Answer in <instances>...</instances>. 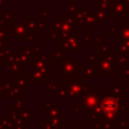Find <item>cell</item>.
Here are the masks:
<instances>
[{"label": "cell", "instance_id": "cell-1", "mask_svg": "<svg viewBox=\"0 0 129 129\" xmlns=\"http://www.w3.org/2000/svg\"><path fill=\"white\" fill-rule=\"evenodd\" d=\"M102 109L107 113H113L117 110V103L114 101H105L102 104Z\"/></svg>", "mask_w": 129, "mask_h": 129}]
</instances>
